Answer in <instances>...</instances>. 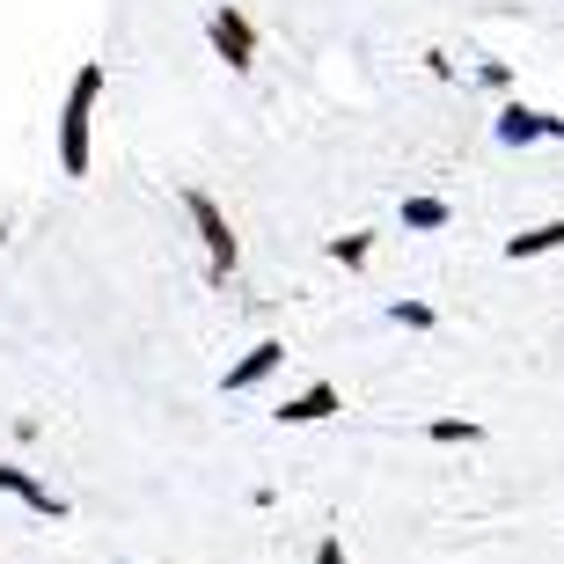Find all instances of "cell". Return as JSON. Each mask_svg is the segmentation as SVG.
<instances>
[{
    "label": "cell",
    "mask_w": 564,
    "mask_h": 564,
    "mask_svg": "<svg viewBox=\"0 0 564 564\" xmlns=\"http://www.w3.org/2000/svg\"><path fill=\"white\" fill-rule=\"evenodd\" d=\"M550 140H564V110H550Z\"/></svg>",
    "instance_id": "cell-15"
},
{
    "label": "cell",
    "mask_w": 564,
    "mask_h": 564,
    "mask_svg": "<svg viewBox=\"0 0 564 564\" xmlns=\"http://www.w3.org/2000/svg\"><path fill=\"white\" fill-rule=\"evenodd\" d=\"M491 132H499V147H535V140H550V110H535V104H506Z\"/></svg>",
    "instance_id": "cell-7"
},
{
    "label": "cell",
    "mask_w": 564,
    "mask_h": 564,
    "mask_svg": "<svg viewBox=\"0 0 564 564\" xmlns=\"http://www.w3.org/2000/svg\"><path fill=\"white\" fill-rule=\"evenodd\" d=\"M126 564H132V557H126Z\"/></svg>",
    "instance_id": "cell-16"
},
{
    "label": "cell",
    "mask_w": 564,
    "mask_h": 564,
    "mask_svg": "<svg viewBox=\"0 0 564 564\" xmlns=\"http://www.w3.org/2000/svg\"><path fill=\"white\" fill-rule=\"evenodd\" d=\"M477 82L484 88H513V66H506V59H477Z\"/></svg>",
    "instance_id": "cell-13"
},
{
    "label": "cell",
    "mask_w": 564,
    "mask_h": 564,
    "mask_svg": "<svg viewBox=\"0 0 564 564\" xmlns=\"http://www.w3.org/2000/svg\"><path fill=\"white\" fill-rule=\"evenodd\" d=\"M337 411H345V389H337V381H308L301 397L279 403L272 419H279V425H323V419H337Z\"/></svg>",
    "instance_id": "cell-5"
},
{
    "label": "cell",
    "mask_w": 564,
    "mask_h": 564,
    "mask_svg": "<svg viewBox=\"0 0 564 564\" xmlns=\"http://www.w3.org/2000/svg\"><path fill=\"white\" fill-rule=\"evenodd\" d=\"M184 213H191V235L206 242V272H213V279H228L235 264H242V242H235V228H228V213H220V198H213V191H184Z\"/></svg>",
    "instance_id": "cell-2"
},
{
    "label": "cell",
    "mask_w": 564,
    "mask_h": 564,
    "mask_svg": "<svg viewBox=\"0 0 564 564\" xmlns=\"http://www.w3.org/2000/svg\"><path fill=\"white\" fill-rule=\"evenodd\" d=\"M323 250H330V264H345V272H359V264L375 257V235H330Z\"/></svg>",
    "instance_id": "cell-10"
},
{
    "label": "cell",
    "mask_w": 564,
    "mask_h": 564,
    "mask_svg": "<svg viewBox=\"0 0 564 564\" xmlns=\"http://www.w3.org/2000/svg\"><path fill=\"white\" fill-rule=\"evenodd\" d=\"M0 499H22L37 521H66V499H59V491H44L22 462H0Z\"/></svg>",
    "instance_id": "cell-6"
},
{
    "label": "cell",
    "mask_w": 564,
    "mask_h": 564,
    "mask_svg": "<svg viewBox=\"0 0 564 564\" xmlns=\"http://www.w3.org/2000/svg\"><path fill=\"white\" fill-rule=\"evenodd\" d=\"M389 323L397 330H433L440 315H433V301H389Z\"/></svg>",
    "instance_id": "cell-12"
},
{
    "label": "cell",
    "mask_w": 564,
    "mask_h": 564,
    "mask_svg": "<svg viewBox=\"0 0 564 564\" xmlns=\"http://www.w3.org/2000/svg\"><path fill=\"white\" fill-rule=\"evenodd\" d=\"M447 220H455L447 198H403V235H440Z\"/></svg>",
    "instance_id": "cell-9"
},
{
    "label": "cell",
    "mask_w": 564,
    "mask_h": 564,
    "mask_svg": "<svg viewBox=\"0 0 564 564\" xmlns=\"http://www.w3.org/2000/svg\"><path fill=\"white\" fill-rule=\"evenodd\" d=\"M550 250H564V220H543V228L506 235V264H528V257H550Z\"/></svg>",
    "instance_id": "cell-8"
},
{
    "label": "cell",
    "mask_w": 564,
    "mask_h": 564,
    "mask_svg": "<svg viewBox=\"0 0 564 564\" xmlns=\"http://www.w3.org/2000/svg\"><path fill=\"white\" fill-rule=\"evenodd\" d=\"M206 44L228 59V74H250V66H257V22L242 15L235 0H220V8L206 15Z\"/></svg>",
    "instance_id": "cell-3"
},
{
    "label": "cell",
    "mask_w": 564,
    "mask_h": 564,
    "mask_svg": "<svg viewBox=\"0 0 564 564\" xmlns=\"http://www.w3.org/2000/svg\"><path fill=\"white\" fill-rule=\"evenodd\" d=\"M279 367H286V337H257L250 352H242L228 375H220V389H228V397H242V389H257V381H272Z\"/></svg>",
    "instance_id": "cell-4"
},
{
    "label": "cell",
    "mask_w": 564,
    "mask_h": 564,
    "mask_svg": "<svg viewBox=\"0 0 564 564\" xmlns=\"http://www.w3.org/2000/svg\"><path fill=\"white\" fill-rule=\"evenodd\" d=\"M104 88H110L104 59H82V66H74V82H66V104H59V176H74V184L96 169V104H104Z\"/></svg>",
    "instance_id": "cell-1"
},
{
    "label": "cell",
    "mask_w": 564,
    "mask_h": 564,
    "mask_svg": "<svg viewBox=\"0 0 564 564\" xmlns=\"http://www.w3.org/2000/svg\"><path fill=\"white\" fill-rule=\"evenodd\" d=\"M425 440H440V447H477L484 425L477 419H433V425H425Z\"/></svg>",
    "instance_id": "cell-11"
},
{
    "label": "cell",
    "mask_w": 564,
    "mask_h": 564,
    "mask_svg": "<svg viewBox=\"0 0 564 564\" xmlns=\"http://www.w3.org/2000/svg\"><path fill=\"white\" fill-rule=\"evenodd\" d=\"M315 564H345V535H323V543H315Z\"/></svg>",
    "instance_id": "cell-14"
}]
</instances>
